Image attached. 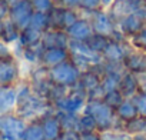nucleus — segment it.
Wrapping results in <instances>:
<instances>
[{
	"instance_id": "1",
	"label": "nucleus",
	"mask_w": 146,
	"mask_h": 140,
	"mask_svg": "<svg viewBox=\"0 0 146 140\" xmlns=\"http://www.w3.org/2000/svg\"><path fill=\"white\" fill-rule=\"evenodd\" d=\"M80 75H82V70L75 64V61L72 59L49 69V80L54 86L64 87V89L78 86Z\"/></svg>"
},
{
	"instance_id": "2",
	"label": "nucleus",
	"mask_w": 146,
	"mask_h": 140,
	"mask_svg": "<svg viewBox=\"0 0 146 140\" xmlns=\"http://www.w3.org/2000/svg\"><path fill=\"white\" fill-rule=\"evenodd\" d=\"M86 103H88V93L83 89H80L79 86H75V87L67 89L52 104L56 112L79 114L83 112Z\"/></svg>"
},
{
	"instance_id": "3",
	"label": "nucleus",
	"mask_w": 146,
	"mask_h": 140,
	"mask_svg": "<svg viewBox=\"0 0 146 140\" xmlns=\"http://www.w3.org/2000/svg\"><path fill=\"white\" fill-rule=\"evenodd\" d=\"M69 53H70V59L75 61V64L82 70H88L92 69L93 66L99 64L103 61L102 54L93 52L86 42H78V40H70L69 42Z\"/></svg>"
},
{
	"instance_id": "4",
	"label": "nucleus",
	"mask_w": 146,
	"mask_h": 140,
	"mask_svg": "<svg viewBox=\"0 0 146 140\" xmlns=\"http://www.w3.org/2000/svg\"><path fill=\"white\" fill-rule=\"evenodd\" d=\"M83 112H86V113L93 116V119L98 123L99 131L109 130L116 123V113H115V110L110 106H108L103 100H88Z\"/></svg>"
},
{
	"instance_id": "5",
	"label": "nucleus",
	"mask_w": 146,
	"mask_h": 140,
	"mask_svg": "<svg viewBox=\"0 0 146 140\" xmlns=\"http://www.w3.org/2000/svg\"><path fill=\"white\" fill-rule=\"evenodd\" d=\"M27 126V120L16 112L0 113V133L5 140H20Z\"/></svg>"
},
{
	"instance_id": "6",
	"label": "nucleus",
	"mask_w": 146,
	"mask_h": 140,
	"mask_svg": "<svg viewBox=\"0 0 146 140\" xmlns=\"http://www.w3.org/2000/svg\"><path fill=\"white\" fill-rule=\"evenodd\" d=\"M82 13L78 9H67L60 5H56L52 12L49 13V23L50 29H57V30H67L73 23H76L80 19Z\"/></svg>"
},
{
	"instance_id": "7",
	"label": "nucleus",
	"mask_w": 146,
	"mask_h": 140,
	"mask_svg": "<svg viewBox=\"0 0 146 140\" xmlns=\"http://www.w3.org/2000/svg\"><path fill=\"white\" fill-rule=\"evenodd\" d=\"M86 16L93 27V32L106 37H115L117 29H116V22L112 19V16L109 15V12L106 9L89 13V15H83Z\"/></svg>"
},
{
	"instance_id": "8",
	"label": "nucleus",
	"mask_w": 146,
	"mask_h": 140,
	"mask_svg": "<svg viewBox=\"0 0 146 140\" xmlns=\"http://www.w3.org/2000/svg\"><path fill=\"white\" fill-rule=\"evenodd\" d=\"M33 13H35V9H33V5L30 0H17V2L10 5L9 19L20 30H23L30 24Z\"/></svg>"
},
{
	"instance_id": "9",
	"label": "nucleus",
	"mask_w": 146,
	"mask_h": 140,
	"mask_svg": "<svg viewBox=\"0 0 146 140\" xmlns=\"http://www.w3.org/2000/svg\"><path fill=\"white\" fill-rule=\"evenodd\" d=\"M20 79V67L15 56H7L0 59V86L17 85Z\"/></svg>"
},
{
	"instance_id": "10",
	"label": "nucleus",
	"mask_w": 146,
	"mask_h": 140,
	"mask_svg": "<svg viewBox=\"0 0 146 140\" xmlns=\"http://www.w3.org/2000/svg\"><path fill=\"white\" fill-rule=\"evenodd\" d=\"M130 49L129 40H119V39H110L105 50L102 52V59L108 63H123V59Z\"/></svg>"
},
{
	"instance_id": "11",
	"label": "nucleus",
	"mask_w": 146,
	"mask_h": 140,
	"mask_svg": "<svg viewBox=\"0 0 146 140\" xmlns=\"http://www.w3.org/2000/svg\"><path fill=\"white\" fill-rule=\"evenodd\" d=\"M145 24H146L145 20L137 13H132V15H127V16L122 17L120 20H117L116 22V29H117V32L122 37L129 40L130 37L137 34L145 27Z\"/></svg>"
},
{
	"instance_id": "12",
	"label": "nucleus",
	"mask_w": 146,
	"mask_h": 140,
	"mask_svg": "<svg viewBox=\"0 0 146 140\" xmlns=\"http://www.w3.org/2000/svg\"><path fill=\"white\" fill-rule=\"evenodd\" d=\"M143 2L145 0H115L106 10L109 12L112 19L115 22H117L127 15L137 13L139 9L142 7Z\"/></svg>"
},
{
	"instance_id": "13",
	"label": "nucleus",
	"mask_w": 146,
	"mask_h": 140,
	"mask_svg": "<svg viewBox=\"0 0 146 140\" xmlns=\"http://www.w3.org/2000/svg\"><path fill=\"white\" fill-rule=\"evenodd\" d=\"M69 59H70V53H69L67 47H46V49H43L39 64L50 69V67H54Z\"/></svg>"
},
{
	"instance_id": "14",
	"label": "nucleus",
	"mask_w": 146,
	"mask_h": 140,
	"mask_svg": "<svg viewBox=\"0 0 146 140\" xmlns=\"http://www.w3.org/2000/svg\"><path fill=\"white\" fill-rule=\"evenodd\" d=\"M40 120H42L46 140H59L62 133H63V126H62V122H60L57 112L56 110L50 112L46 116H43Z\"/></svg>"
},
{
	"instance_id": "15",
	"label": "nucleus",
	"mask_w": 146,
	"mask_h": 140,
	"mask_svg": "<svg viewBox=\"0 0 146 140\" xmlns=\"http://www.w3.org/2000/svg\"><path fill=\"white\" fill-rule=\"evenodd\" d=\"M67 36L70 40H78V42H86L95 32H93V27H92V23L90 20L86 17V16H80V19L73 23L67 30H66Z\"/></svg>"
},
{
	"instance_id": "16",
	"label": "nucleus",
	"mask_w": 146,
	"mask_h": 140,
	"mask_svg": "<svg viewBox=\"0 0 146 140\" xmlns=\"http://www.w3.org/2000/svg\"><path fill=\"white\" fill-rule=\"evenodd\" d=\"M123 66L127 72H132V73L146 70V52H142L130 46V49L127 50L123 59Z\"/></svg>"
},
{
	"instance_id": "17",
	"label": "nucleus",
	"mask_w": 146,
	"mask_h": 140,
	"mask_svg": "<svg viewBox=\"0 0 146 140\" xmlns=\"http://www.w3.org/2000/svg\"><path fill=\"white\" fill-rule=\"evenodd\" d=\"M19 103L17 85L0 86V113L15 112Z\"/></svg>"
},
{
	"instance_id": "18",
	"label": "nucleus",
	"mask_w": 146,
	"mask_h": 140,
	"mask_svg": "<svg viewBox=\"0 0 146 140\" xmlns=\"http://www.w3.org/2000/svg\"><path fill=\"white\" fill-rule=\"evenodd\" d=\"M69 36L64 30L57 29H47L42 37V46L46 47H67L69 46Z\"/></svg>"
},
{
	"instance_id": "19",
	"label": "nucleus",
	"mask_w": 146,
	"mask_h": 140,
	"mask_svg": "<svg viewBox=\"0 0 146 140\" xmlns=\"http://www.w3.org/2000/svg\"><path fill=\"white\" fill-rule=\"evenodd\" d=\"M117 89L122 92V94L126 97V99H132L139 90V83H137V79L135 76V73L132 72H126L122 75L120 80H119V85H117Z\"/></svg>"
},
{
	"instance_id": "20",
	"label": "nucleus",
	"mask_w": 146,
	"mask_h": 140,
	"mask_svg": "<svg viewBox=\"0 0 146 140\" xmlns=\"http://www.w3.org/2000/svg\"><path fill=\"white\" fill-rule=\"evenodd\" d=\"M42 37H43V32L32 27V26H27L26 29H23L20 32V39H19V46L23 49V47H30V46H36V44H40L42 43Z\"/></svg>"
},
{
	"instance_id": "21",
	"label": "nucleus",
	"mask_w": 146,
	"mask_h": 140,
	"mask_svg": "<svg viewBox=\"0 0 146 140\" xmlns=\"http://www.w3.org/2000/svg\"><path fill=\"white\" fill-rule=\"evenodd\" d=\"M20 140H46L43 126H42V120L35 119V120L27 122V126H26Z\"/></svg>"
},
{
	"instance_id": "22",
	"label": "nucleus",
	"mask_w": 146,
	"mask_h": 140,
	"mask_svg": "<svg viewBox=\"0 0 146 140\" xmlns=\"http://www.w3.org/2000/svg\"><path fill=\"white\" fill-rule=\"evenodd\" d=\"M115 113H116V117L120 119L122 122H129L139 114L135 103L132 102V99H125L119 104V107L115 110Z\"/></svg>"
},
{
	"instance_id": "23",
	"label": "nucleus",
	"mask_w": 146,
	"mask_h": 140,
	"mask_svg": "<svg viewBox=\"0 0 146 140\" xmlns=\"http://www.w3.org/2000/svg\"><path fill=\"white\" fill-rule=\"evenodd\" d=\"M20 32L22 30L7 17V19H5V29H3V37H2V40L6 44H9V46H12L15 43H19Z\"/></svg>"
},
{
	"instance_id": "24",
	"label": "nucleus",
	"mask_w": 146,
	"mask_h": 140,
	"mask_svg": "<svg viewBox=\"0 0 146 140\" xmlns=\"http://www.w3.org/2000/svg\"><path fill=\"white\" fill-rule=\"evenodd\" d=\"M145 127H146V117H143L140 114H137L136 117H133L129 122H125V124H123V130L127 131L132 136H136V134L143 133L145 131Z\"/></svg>"
},
{
	"instance_id": "25",
	"label": "nucleus",
	"mask_w": 146,
	"mask_h": 140,
	"mask_svg": "<svg viewBox=\"0 0 146 140\" xmlns=\"http://www.w3.org/2000/svg\"><path fill=\"white\" fill-rule=\"evenodd\" d=\"M78 130H79L80 133L96 131V130L99 131L96 120L93 119L92 114H89V113H86V112L79 113V119H78Z\"/></svg>"
},
{
	"instance_id": "26",
	"label": "nucleus",
	"mask_w": 146,
	"mask_h": 140,
	"mask_svg": "<svg viewBox=\"0 0 146 140\" xmlns=\"http://www.w3.org/2000/svg\"><path fill=\"white\" fill-rule=\"evenodd\" d=\"M110 39H112V37H106V36H102V34L93 33V34L86 40V43H88V46H89L93 52L102 54V52L105 50V47L108 46V43H109Z\"/></svg>"
},
{
	"instance_id": "27",
	"label": "nucleus",
	"mask_w": 146,
	"mask_h": 140,
	"mask_svg": "<svg viewBox=\"0 0 146 140\" xmlns=\"http://www.w3.org/2000/svg\"><path fill=\"white\" fill-rule=\"evenodd\" d=\"M32 27L40 30V32H46L47 29H50V24H49V13H42V12H35L33 16H32V20H30V24Z\"/></svg>"
},
{
	"instance_id": "28",
	"label": "nucleus",
	"mask_w": 146,
	"mask_h": 140,
	"mask_svg": "<svg viewBox=\"0 0 146 140\" xmlns=\"http://www.w3.org/2000/svg\"><path fill=\"white\" fill-rule=\"evenodd\" d=\"M126 97L122 94V92L116 87V89H112V90H109V92H106V94L103 96V102L108 104V106H110L113 110H116L117 107H119V104L125 100Z\"/></svg>"
},
{
	"instance_id": "29",
	"label": "nucleus",
	"mask_w": 146,
	"mask_h": 140,
	"mask_svg": "<svg viewBox=\"0 0 146 140\" xmlns=\"http://www.w3.org/2000/svg\"><path fill=\"white\" fill-rule=\"evenodd\" d=\"M102 140H133V136L122 129H109L105 131H100Z\"/></svg>"
},
{
	"instance_id": "30",
	"label": "nucleus",
	"mask_w": 146,
	"mask_h": 140,
	"mask_svg": "<svg viewBox=\"0 0 146 140\" xmlns=\"http://www.w3.org/2000/svg\"><path fill=\"white\" fill-rule=\"evenodd\" d=\"M103 5H102V0H79V7L78 10L82 15H89L98 10H102Z\"/></svg>"
},
{
	"instance_id": "31",
	"label": "nucleus",
	"mask_w": 146,
	"mask_h": 140,
	"mask_svg": "<svg viewBox=\"0 0 146 140\" xmlns=\"http://www.w3.org/2000/svg\"><path fill=\"white\" fill-rule=\"evenodd\" d=\"M129 43H130L132 47L139 49L142 52H146V24L137 34H135L133 37L129 39Z\"/></svg>"
},
{
	"instance_id": "32",
	"label": "nucleus",
	"mask_w": 146,
	"mask_h": 140,
	"mask_svg": "<svg viewBox=\"0 0 146 140\" xmlns=\"http://www.w3.org/2000/svg\"><path fill=\"white\" fill-rule=\"evenodd\" d=\"M132 102L135 103L136 109H137V113L143 117H146V92L145 90H139L133 97H132Z\"/></svg>"
},
{
	"instance_id": "33",
	"label": "nucleus",
	"mask_w": 146,
	"mask_h": 140,
	"mask_svg": "<svg viewBox=\"0 0 146 140\" xmlns=\"http://www.w3.org/2000/svg\"><path fill=\"white\" fill-rule=\"evenodd\" d=\"M35 12H42V13H50L52 9L57 5L56 0H30Z\"/></svg>"
},
{
	"instance_id": "34",
	"label": "nucleus",
	"mask_w": 146,
	"mask_h": 140,
	"mask_svg": "<svg viewBox=\"0 0 146 140\" xmlns=\"http://www.w3.org/2000/svg\"><path fill=\"white\" fill-rule=\"evenodd\" d=\"M59 140H80V131L75 130V129L63 130V133H62Z\"/></svg>"
},
{
	"instance_id": "35",
	"label": "nucleus",
	"mask_w": 146,
	"mask_h": 140,
	"mask_svg": "<svg viewBox=\"0 0 146 140\" xmlns=\"http://www.w3.org/2000/svg\"><path fill=\"white\" fill-rule=\"evenodd\" d=\"M10 13V3L7 0H0V19H7Z\"/></svg>"
},
{
	"instance_id": "36",
	"label": "nucleus",
	"mask_w": 146,
	"mask_h": 140,
	"mask_svg": "<svg viewBox=\"0 0 146 140\" xmlns=\"http://www.w3.org/2000/svg\"><path fill=\"white\" fill-rule=\"evenodd\" d=\"M80 140H102L100 137V131H86V133H80Z\"/></svg>"
},
{
	"instance_id": "37",
	"label": "nucleus",
	"mask_w": 146,
	"mask_h": 140,
	"mask_svg": "<svg viewBox=\"0 0 146 140\" xmlns=\"http://www.w3.org/2000/svg\"><path fill=\"white\" fill-rule=\"evenodd\" d=\"M57 5L67 7V9H78L79 7V0H57Z\"/></svg>"
},
{
	"instance_id": "38",
	"label": "nucleus",
	"mask_w": 146,
	"mask_h": 140,
	"mask_svg": "<svg viewBox=\"0 0 146 140\" xmlns=\"http://www.w3.org/2000/svg\"><path fill=\"white\" fill-rule=\"evenodd\" d=\"M7 56H12L10 46H9V44H6L3 40H0V59L7 57Z\"/></svg>"
},
{
	"instance_id": "39",
	"label": "nucleus",
	"mask_w": 146,
	"mask_h": 140,
	"mask_svg": "<svg viewBox=\"0 0 146 140\" xmlns=\"http://www.w3.org/2000/svg\"><path fill=\"white\" fill-rule=\"evenodd\" d=\"M137 15L145 20V23H146V0L143 2V5H142V7L139 9V12H137Z\"/></svg>"
},
{
	"instance_id": "40",
	"label": "nucleus",
	"mask_w": 146,
	"mask_h": 140,
	"mask_svg": "<svg viewBox=\"0 0 146 140\" xmlns=\"http://www.w3.org/2000/svg\"><path fill=\"white\" fill-rule=\"evenodd\" d=\"M115 2V0H102V5H103V9H108L112 3Z\"/></svg>"
},
{
	"instance_id": "41",
	"label": "nucleus",
	"mask_w": 146,
	"mask_h": 140,
	"mask_svg": "<svg viewBox=\"0 0 146 140\" xmlns=\"http://www.w3.org/2000/svg\"><path fill=\"white\" fill-rule=\"evenodd\" d=\"M3 29H5V20L0 19V40L3 37Z\"/></svg>"
},
{
	"instance_id": "42",
	"label": "nucleus",
	"mask_w": 146,
	"mask_h": 140,
	"mask_svg": "<svg viewBox=\"0 0 146 140\" xmlns=\"http://www.w3.org/2000/svg\"><path fill=\"white\" fill-rule=\"evenodd\" d=\"M133 140H146V134L145 133L136 134V136H133Z\"/></svg>"
},
{
	"instance_id": "43",
	"label": "nucleus",
	"mask_w": 146,
	"mask_h": 140,
	"mask_svg": "<svg viewBox=\"0 0 146 140\" xmlns=\"http://www.w3.org/2000/svg\"><path fill=\"white\" fill-rule=\"evenodd\" d=\"M0 140H5V137L2 136V133H0Z\"/></svg>"
},
{
	"instance_id": "44",
	"label": "nucleus",
	"mask_w": 146,
	"mask_h": 140,
	"mask_svg": "<svg viewBox=\"0 0 146 140\" xmlns=\"http://www.w3.org/2000/svg\"><path fill=\"white\" fill-rule=\"evenodd\" d=\"M142 90H145V92H146V86H145V87H143V89H142Z\"/></svg>"
},
{
	"instance_id": "45",
	"label": "nucleus",
	"mask_w": 146,
	"mask_h": 140,
	"mask_svg": "<svg viewBox=\"0 0 146 140\" xmlns=\"http://www.w3.org/2000/svg\"><path fill=\"white\" fill-rule=\"evenodd\" d=\"M143 133H145V134H146V127H145V131H143Z\"/></svg>"
},
{
	"instance_id": "46",
	"label": "nucleus",
	"mask_w": 146,
	"mask_h": 140,
	"mask_svg": "<svg viewBox=\"0 0 146 140\" xmlns=\"http://www.w3.org/2000/svg\"><path fill=\"white\" fill-rule=\"evenodd\" d=\"M56 3H57V0H56Z\"/></svg>"
}]
</instances>
